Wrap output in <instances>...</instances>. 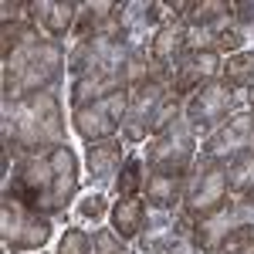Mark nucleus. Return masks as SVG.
<instances>
[{"label": "nucleus", "mask_w": 254, "mask_h": 254, "mask_svg": "<svg viewBox=\"0 0 254 254\" xmlns=\"http://www.w3.org/2000/svg\"><path fill=\"white\" fill-rule=\"evenodd\" d=\"M75 190H78V159L61 142L55 149H48L44 156L20 159L17 170L10 173L3 196L17 200L20 207H27L34 214H55L68 207Z\"/></svg>", "instance_id": "f257e3e1"}, {"label": "nucleus", "mask_w": 254, "mask_h": 254, "mask_svg": "<svg viewBox=\"0 0 254 254\" xmlns=\"http://www.w3.org/2000/svg\"><path fill=\"white\" fill-rule=\"evenodd\" d=\"M64 139V119L58 109V95L55 92H34V95L14 102L10 112V126L3 132V142H14L17 149L38 153L44 146H61Z\"/></svg>", "instance_id": "f03ea898"}, {"label": "nucleus", "mask_w": 254, "mask_h": 254, "mask_svg": "<svg viewBox=\"0 0 254 254\" xmlns=\"http://www.w3.org/2000/svg\"><path fill=\"white\" fill-rule=\"evenodd\" d=\"M61 64H64V55H61V48L55 41L27 44L10 61H3V92H7V98L20 102V98L34 95V92H44L48 81L58 78Z\"/></svg>", "instance_id": "7ed1b4c3"}, {"label": "nucleus", "mask_w": 254, "mask_h": 254, "mask_svg": "<svg viewBox=\"0 0 254 254\" xmlns=\"http://www.w3.org/2000/svg\"><path fill=\"white\" fill-rule=\"evenodd\" d=\"M193 159V126L183 122V119H173L163 132L156 136V142L149 146V170L153 173H176L187 176V166Z\"/></svg>", "instance_id": "20e7f679"}, {"label": "nucleus", "mask_w": 254, "mask_h": 254, "mask_svg": "<svg viewBox=\"0 0 254 254\" xmlns=\"http://www.w3.org/2000/svg\"><path fill=\"white\" fill-rule=\"evenodd\" d=\"M51 237V224L48 217L34 214L27 207H20L17 200L3 196V248L7 251H34L44 248Z\"/></svg>", "instance_id": "39448f33"}, {"label": "nucleus", "mask_w": 254, "mask_h": 254, "mask_svg": "<svg viewBox=\"0 0 254 254\" xmlns=\"http://www.w3.org/2000/svg\"><path fill=\"white\" fill-rule=\"evenodd\" d=\"M224 196H227V163L217 156H203L193 187L187 193V214L207 220L224 207Z\"/></svg>", "instance_id": "423d86ee"}, {"label": "nucleus", "mask_w": 254, "mask_h": 254, "mask_svg": "<svg viewBox=\"0 0 254 254\" xmlns=\"http://www.w3.org/2000/svg\"><path fill=\"white\" fill-rule=\"evenodd\" d=\"M126 105H129V92H112V95L95 98L88 105H78L75 109V132L88 142L112 136L119 122L126 119Z\"/></svg>", "instance_id": "0eeeda50"}, {"label": "nucleus", "mask_w": 254, "mask_h": 254, "mask_svg": "<svg viewBox=\"0 0 254 254\" xmlns=\"http://www.w3.org/2000/svg\"><path fill=\"white\" fill-rule=\"evenodd\" d=\"M163 98H166V92H163V85L156 78L142 81V85H136L129 92V105H126V119H122V132H126L129 142L146 139V132L156 122V112H159V102Z\"/></svg>", "instance_id": "6e6552de"}, {"label": "nucleus", "mask_w": 254, "mask_h": 254, "mask_svg": "<svg viewBox=\"0 0 254 254\" xmlns=\"http://www.w3.org/2000/svg\"><path fill=\"white\" fill-rule=\"evenodd\" d=\"M234 105V88L224 81V85H203L200 92H193V98L187 102V116H190V126H200V129H214L220 126L227 112Z\"/></svg>", "instance_id": "1a4fd4ad"}, {"label": "nucleus", "mask_w": 254, "mask_h": 254, "mask_svg": "<svg viewBox=\"0 0 254 254\" xmlns=\"http://www.w3.org/2000/svg\"><path fill=\"white\" fill-rule=\"evenodd\" d=\"M217 75V51L210 48H193L183 61H176V78H173V95H193L200 92V85H210Z\"/></svg>", "instance_id": "9d476101"}, {"label": "nucleus", "mask_w": 254, "mask_h": 254, "mask_svg": "<svg viewBox=\"0 0 254 254\" xmlns=\"http://www.w3.org/2000/svg\"><path fill=\"white\" fill-rule=\"evenodd\" d=\"M244 149H254V116L227 119V126H220L203 146V153L217 159L220 153H244Z\"/></svg>", "instance_id": "9b49d317"}, {"label": "nucleus", "mask_w": 254, "mask_h": 254, "mask_svg": "<svg viewBox=\"0 0 254 254\" xmlns=\"http://www.w3.org/2000/svg\"><path fill=\"white\" fill-rule=\"evenodd\" d=\"M112 92H126V81H122V68H95V71H88V75H81L75 81V88H71V105L78 109V105H88V102H95V98H105L112 95Z\"/></svg>", "instance_id": "f8f14e48"}, {"label": "nucleus", "mask_w": 254, "mask_h": 254, "mask_svg": "<svg viewBox=\"0 0 254 254\" xmlns=\"http://www.w3.org/2000/svg\"><path fill=\"white\" fill-rule=\"evenodd\" d=\"M187 24L183 20H176V24H163L156 31V38H153V44H149V61L156 64L159 71H166L170 64H176V58H180V51L187 48Z\"/></svg>", "instance_id": "ddd939ff"}, {"label": "nucleus", "mask_w": 254, "mask_h": 254, "mask_svg": "<svg viewBox=\"0 0 254 254\" xmlns=\"http://www.w3.org/2000/svg\"><path fill=\"white\" fill-rule=\"evenodd\" d=\"M31 17L51 38H61V34H68L71 20L78 17V3H31Z\"/></svg>", "instance_id": "4468645a"}, {"label": "nucleus", "mask_w": 254, "mask_h": 254, "mask_svg": "<svg viewBox=\"0 0 254 254\" xmlns=\"http://www.w3.org/2000/svg\"><path fill=\"white\" fill-rule=\"evenodd\" d=\"M183 183H187V176H176V173H153L146 176V200L153 203V207H173L176 200L183 196Z\"/></svg>", "instance_id": "2eb2a0df"}, {"label": "nucleus", "mask_w": 254, "mask_h": 254, "mask_svg": "<svg viewBox=\"0 0 254 254\" xmlns=\"http://www.w3.org/2000/svg\"><path fill=\"white\" fill-rule=\"evenodd\" d=\"M227 190L237 196H251L254 193V149L234 153L227 163Z\"/></svg>", "instance_id": "dca6fc26"}, {"label": "nucleus", "mask_w": 254, "mask_h": 254, "mask_svg": "<svg viewBox=\"0 0 254 254\" xmlns=\"http://www.w3.org/2000/svg\"><path fill=\"white\" fill-rule=\"evenodd\" d=\"M119 156H122V146L112 142V139H105V142H88V173H92V180H98V183L109 180L119 166Z\"/></svg>", "instance_id": "f3484780"}, {"label": "nucleus", "mask_w": 254, "mask_h": 254, "mask_svg": "<svg viewBox=\"0 0 254 254\" xmlns=\"http://www.w3.org/2000/svg\"><path fill=\"white\" fill-rule=\"evenodd\" d=\"M142 217H146V200L139 196H122L112 210V224H116L119 237H136L142 227Z\"/></svg>", "instance_id": "a211bd4d"}, {"label": "nucleus", "mask_w": 254, "mask_h": 254, "mask_svg": "<svg viewBox=\"0 0 254 254\" xmlns=\"http://www.w3.org/2000/svg\"><path fill=\"white\" fill-rule=\"evenodd\" d=\"M38 41V31L34 24L27 20H14V24H3V61H10L17 51H24L27 44Z\"/></svg>", "instance_id": "6ab92c4d"}, {"label": "nucleus", "mask_w": 254, "mask_h": 254, "mask_svg": "<svg viewBox=\"0 0 254 254\" xmlns=\"http://www.w3.org/2000/svg\"><path fill=\"white\" fill-rule=\"evenodd\" d=\"M224 81L231 88H244V85L254 88V51H237L234 58L224 64Z\"/></svg>", "instance_id": "aec40b11"}, {"label": "nucleus", "mask_w": 254, "mask_h": 254, "mask_svg": "<svg viewBox=\"0 0 254 254\" xmlns=\"http://www.w3.org/2000/svg\"><path fill=\"white\" fill-rule=\"evenodd\" d=\"M224 254H254V224H241L220 241Z\"/></svg>", "instance_id": "412c9836"}, {"label": "nucleus", "mask_w": 254, "mask_h": 254, "mask_svg": "<svg viewBox=\"0 0 254 254\" xmlns=\"http://www.w3.org/2000/svg\"><path fill=\"white\" fill-rule=\"evenodd\" d=\"M146 187V173H142V159H126L122 173H119V193L122 196H136Z\"/></svg>", "instance_id": "4be33fe9"}, {"label": "nucleus", "mask_w": 254, "mask_h": 254, "mask_svg": "<svg viewBox=\"0 0 254 254\" xmlns=\"http://www.w3.org/2000/svg\"><path fill=\"white\" fill-rule=\"evenodd\" d=\"M227 14H234V7L231 3H224V0H207V3H190V20L193 24H210V20H220L227 17Z\"/></svg>", "instance_id": "5701e85b"}, {"label": "nucleus", "mask_w": 254, "mask_h": 254, "mask_svg": "<svg viewBox=\"0 0 254 254\" xmlns=\"http://www.w3.org/2000/svg\"><path fill=\"white\" fill-rule=\"evenodd\" d=\"M92 244H95V241L85 234V231L68 227L64 237H61V244H58V254H92Z\"/></svg>", "instance_id": "b1692460"}, {"label": "nucleus", "mask_w": 254, "mask_h": 254, "mask_svg": "<svg viewBox=\"0 0 254 254\" xmlns=\"http://www.w3.org/2000/svg\"><path fill=\"white\" fill-rule=\"evenodd\" d=\"M95 251L98 254H129V248L119 244L116 231H98V234H95Z\"/></svg>", "instance_id": "393cba45"}, {"label": "nucleus", "mask_w": 254, "mask_h": 254, "mask_svg": "<svg viewBox=\"0 0 254 254\" xmlns=\"http://www.w3.org/2000/svg\"><path fill=\"white\" fill-rule=\"evenodd\" d=\"M105 207H109V203H105V196L92 193V196H85V200L78 203V214L85 217V220H98V217L105 214Z\"/></svg>", "instance_id": "a878e982"}, {"label": "nucleus", "mask_w": 254, "mask_h": 254, "mask_svg": "<svg viewBox=\"0 0 254 254\" xmlns=\"http://www.w3.org/2000/svg\"><path fill=\"white\" fill-rule=\"evenodd\" d=\"M241 44H244V31H241V27H224V31H217V48L237 51Z\"/></svg>", "instance_id": "bb28decb"}, {"label": "nucleus", "mask_w": 254, "mask_h": 254, "mask_svg": "<svg viewBox=\"0 0 254 254\" xmlns=\"http://www.w3.org/2000/svg\"><path fill=\"white\" fill-rule=\"evenodd\" d=\"M244 200H248V203H254V193H251V196H244Z\"/></svg>", "instance_id": "cd10ccee"}, {"label": "nucleus", "mask_w": 254, "mask_h": 254, "mask_svg": "<svg viewBox=\"0 0 254 254\" xmlns=\"http://www.w3.org/2000/svg\"><path fill=\"white\" fill-rule=\"evenodd\" d=\"M214 254H224V251H214Z\"/></svg>", "instance_id": "c85d7f7f"}]
</instances>
